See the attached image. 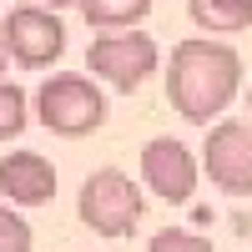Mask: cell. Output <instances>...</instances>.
Returning <instances> with one entry per match:
<instances>
[{"label": "cell", "instance_id": "cell-1", "mask_svg": "<svg viewBox=\"0 0 252 252\" xmlns=\"http://www.w3.org/2000/svg\"><path fill=\"white\" fill-rule=\"evenodd\" d=\"M242 91V56L222 40H182L172 46V66H166V101L192 121V126H212Z\"/></svg>", "mask_w": 252, "mask_h": 252}, {"label": "cell", "instance_id": "cell-4", "mask_svg": "<svg viewBox=\"0 0 252 252\" xmlns=\"http://www.w3.org/2000/svg\"><path fill=\"white\" fill-rule=\"evenodd\" d=\"M0 46H5V56L15 66L46 71L66 51V26H61V15L40 10V5H15L5 15V26H0Z\"/></svg>", "mask_w": 252, "mask_h": 252}, {"label": "cell", "instance_id": "cell-6", "mask_svg": "<svg viewBox=\"0 0 252 252\" xmlns=\"http://www.w3.org/2000/svg\"><path fill=\"white\" fill-rule=\"evenodd\" d=\"M202 172L227 197H252V126L247 121H217L202 141Z\"/></svg>", "mask_w": 252, "mask_h": 252}, {"label": "cell", "instance_id": "cell-8", "mask_svg": "<svg viewBox=\"0 0 252 252\" xmlns=\"http://www.w3.org/2000/svg\"><path fill=\"white\" fill-rule=\"evenodd\" d=\"M0 192L15 207H46L56 197V166L40 152H10L0 157Z\"/></svg>", "mask_w": 252, "mask_h": 252}, {"label": "cell", "instance_id": "cell-13", "mask_svg": "<svg viewBox=\"0 0 252 252\" xmlns=\"http://www.w3.org/2000/svg\"><path fill=\"white\" fill-rule=\"evenodd\" d=\"M146 252H212V237L182 232V227H161V232L146 242Z\"/></svg>", "mask_w": 252, "mask_h": 252}, {"label": "cell", "instance_id": "cell-3", "mask_svg": "<svg viewBox=\"0 0 252 252\" xmlns=\"http://www.w3.org/2000/svg\"><path fill=\"white\" fill-rule=\"evenodd\" d=\"M76 212L96 237H126L141 222V187L116 166H101V172H91L81 182Z\"/></svg>", "mask_w": 252, "mask_h": 252}, {"label": "cell", "instance_id": "cell-9", "mask_svg": "<svg viewBox=\"0 0 252 252\" xmlns=\"http://www.w3.org/2000/svg\"><path fill=\"white\" fill-rule=\"evenodd\" d=\"M187 10L212 35H232V31L252 26V0H187Z\"/></svg>", "mask_w": 252, "mask_h": 252}, {"label": "cell", "instance_id": "cell-7", "mask_svg": "<svg viewBox=\"0 0 252 252\" xmlns=\"http://www.w3.org/2000/svg\"><path fill=\"white\" fill-rule=\"evenodd\" d=\"M141 182L152 187L157 197H166V202H192V192H197V157L187 152L182 141L157 136V141L141 146Z\"/></svg>", "mask_w": 252, "mask_h": 252}, {"label": "cell", "instance_id": "cell-15", "mask_svg": "<svg viewBox=\"0 0 252 252\" xmlns=\"http://www.w3.org/2000/svg\"><path fill=\"white\" fill-rule=\"evenodd\" d=\"M0 71H5V46H0Z\"/></svg>", "mask_w": 252, "mask_h": 252}, {"label": "cell", "instance_id": "cell-16", "mask_svg": "<svg viewBox=\"0 0 252 252\" xmlns=\"http://www.w3.org/2000/svg\"><path fill=\"white\" fill-rule=\"evenodd\" d=\"M247 106H252V86H247Z\"/></svg>", "mask_w": 252, "mask_h": 252}, {"label": "cell", "instance_id": "cell-5", "mask_svg": "<svg viewBox=\"0 0 252 252\" xmlns=\"http://www.w3.org/2000/svg\"><path fill=\"white\" fill-rule=\"evenodd\" d=\"M91 76H101L116 91H136L146 86V76L157 71V40L146 31H116V35H96L86 51Z\"/></svg>", "mask_w": 252, "mask_h": 252}, {"label": "cell", "instance_id": "cell-2", "mask_svg": "<svg viewBox=\"0 0 252 252\" xmlns=\"http://www.w3.org/2000/svg\"><path fill=\"white\" fill-rule=\"evenodd\" d=\"M35 116L46 131L56 136H91L101 121H106V96L96 91V81L91 76H81V71H56L40 81V91H35Z\"/></svg>", "mask_w": 252, "mask_h": 252}, {"label": "cell", "instance_id": "cell-11", "mask_svg": "<svg viewBox=\"0 0 252 252\" xmlns=\"http://www.w3.org/2000/svg\"><path fill=\"white\" fill-rule=\"evenodd\" d=\"M26 121H31V111H26V91L10 86V81H0V141L20 136V131H26Z\"/></svg>", "mask_w": 252, "mask_h": 252}, {"label": "cell", "instance_id": "cell-14", "mask_svg": "<svg viewBox=\"0 0 252 252\" xmlns=\"http://www.w3.org/2000/svg\"><path fill=\"white\" fill-rule=\"evenodd\" d=\"M35 5H40V10H51V15H56V10H66V5H81V0H35Z\"/></svg>", "mask_w": 252, "mask_h": 252}, {"label": "cell", "instance_id": "cell-10", "mask_svg": "<svg viewBox=\"0 0 252 252\" xmlns=\"http://www.w3.org/2000/svg\"><path fill=\"white\" fill-rule=\"evenodd\" d=\"M146 10H152V0H81V15H86V26L96 31H131L136 20H146Z\"/></svg>", "mask_w": 252, "mask_h": 252}, {"label": "cell", "instance_id": "cell-12", "mask_svg": "<svg viewBox=\"0 0 252 252\" xmlns=\"http://www.w3.org/2000/svg\"><path fill=\"white\" fill-rule=\"evenodd\" d=\"M35 237H31V222L10 212V202H0V252H31Z\"/></svg>", "mask_w": 252, "mask_h": 252}]
</instances>
